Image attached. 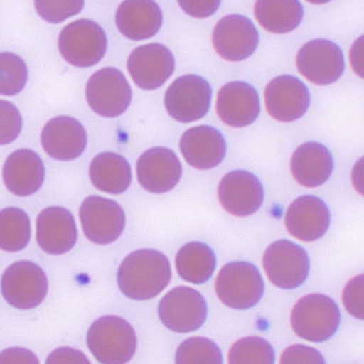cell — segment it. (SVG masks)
Here are the masks:
<instances>
[{"label":"cell","mask_w":364,"mask_h":364,"mask_svg":"<svg viewBox=\"0 0 364 364\" xmlns=\"http://www.w3.org/2000/svg\"><path fill=\"white\" fill-rule=\"evenodd\" d=\"M87 344L101 364H127L137 349V336L129 321L117 315H105L93 321Z\"/></svg>","instance_id":"2"},{"label":"cell","mask_w":364,"mask_h":364,"mask_svg":"<svg viewBox=\"0 0 364 364\" xmlns=\"http://www.w3.org/2000/svg\"><path fill=\"white\" fill-rule=\"evenodd\" d=\"M216 255L208 245L201 242L185 244L176 257L178 274L193 284H203L212 278L216 269Z\"/></svg>","instance_id":"28"},{"label":"cell","mask_w":364,"mask_h":364,"mask_svg":"<svg viewBox=\"0 0 364 364\" xmlns=\"http://www.w3.org/2000/svg\"><path fill=\"white\" fill-rule=\"evenodd\" d=\"M255 16L265 31L287 33L299 26L304 7L298 0H259L255 5Z\"/></svg>","instance_id":"27"},{"label":"cell","mask_w":364,"mask_h":364,"mask_svg":"<svg viewBox=\"0 0 364 364\" xmlns=\"http://www.w3.org/2000/svg\"><path fill=\"white\" fill-rule=\"evenodd\" d=\"M80 218L86 237L97 245H109L118 240L127 223L122 206L100 196H90L84 200Z\"/></svg>","instance_id":"11"},{"label":"cell","mask_w":364,"mask_h":364,"mask_svg":"<svg viewBox=\"0 0 364 364\" xmlns=\"http://www.w3.org/2000/svg\"><path fill=\"white\" fill-rule=\"evenodd\" d=\"M180 149L191 167L208 170L223 163L227 154V142L218 129L210 125H199L183 134Z\"/></svg>","instance_id":"22"},{"label":"cell","mask_w":364,"mask_h":364,"mask_svg":"<svg viewBox=\"0 0 364 364\" xmlns=\"http://www.w3.org/2000/svg\"><path fill=\"white\" fill-rule=\"evenodd\" d=\"M351 183L358 193L364 197V156L358 159L351 171Z\"/></svg>","instance_id":"41"},{"label":"cell","mask_w":364,"mask_h":364,"mask_svg":"<svg viewBox=\"0 0 364 364\" xmlns=\"http://www.w3.org/2000/svg\"><path fill=\"white\" fill-rule=\"evenodd\" d=\"M6 186L14 195L27 197L37 193L46 178L43 161L35 151L21 149L6 159L3 169Z\"/></svg>","instance_id":"23"},{"label":"cell","mask_w":364,"mask_h":364,"mask_svg":"<svg viewBox=\"0 0 364 364\" xmlns=\"http://www.w3.org/2000/svg\"><path fill=\"white\" fill-rule=\"evenodd\" d=\"M215 291L225 306L234 310H249L261 301L265 284L255 264L234 261L221 268L215 282Z\"/></svg>","instance_id":"4"},{"label":"cell","mask_w":364,"mask_h":364,"mask_svg":"<svg viewBox=\"0 0 364 364\" xmlns=\"http://www.w3.org/2000/svg\"><path fill=\"white\" fill-rule=\"evenodd\" d=\"M46 364H91V362L80 349L63 346L53 350Z\"/></svg>","instance_id":"37"},{"label":"cell","mask_w":364,"mask_h":364,"mask_svg":"<svg viewBox=\"0 0 364 364\" xmlns=\"http://www.w3.org/2000/svg\"><path fill=\"white\" fill-rule=\"evenodd\" d=\"M88 136L84 125L69 116H58L46 123L41 132V144L57 161L78 159L86 150Z\"/></svg>","instance_id":"19"},{"label":"cell","mask_w":364,"mask_h":364,"mask_svg":"<svg viewBox=\"0 0 364 364\" xmlns=\"http://www.w3.org/2000/svg\"><path fill=\"white\" fill-rule=\"evenodd\" d=\"M229 364H274L272 345L261 336H246L236 341L228 355Z\"/></svg>","instance_id":"30"},{"label":"cell","mask_w":364,"mask_h":364,"mask_svg":"<svg viewBox=\"0 0 364 364\" xmlns=\"http://www.w3.org/2000/svg\"><path fill=\"white\" fill-rule=\"evenodd\" d=\"M116 23L120 33L134 41L154 37L163 25V12L151 0H127L119 6Z\"/></svg>","instance_id":"24"},{"label":"cell","mask_w":364,"mask_h":364,"mask_svg":"<svg viewBox=\"0 0 364 364\" xmlns=\"http://www.w3.org/2000/svg\"><path fill=\"white\" fill-rule=\"evenodd\" d=\"M1 293L10 306L31 310L44 301L48 293V279L41 266L31 261H18L4 272Z\"/></svg>","instance_id":"7"},{"label":"cell","mask_w":364,"mask_h":364,"mask_svg":"<svg viewBox=\"0 0 364 364\" xmlns=\"http://www.w3.org/2000/svg\"><path fill=\"white\" fill-rule=\"evenodd\" d=\"M176 364H223V355L214 341L191 336L176 349Z\"/></svg>","instance_id":"31"},{"label":"cell","mask_w":364,"mask_h":364,"mask_svg":"<svg viewBox=\"0 0 364 364\" xmlns=\"http://www.w3.org/2000/svg\"><path fill=\"white\" fill-rule=\"evenodd\" d=\"M0 144H11L22 132L23 119L20 110L11 102L0 101Z\"/></svg>","instance_id":"34"},{"label":"cell","mask_w":364,"mask_h":364,"mask_svg":"<svg viewBox=\"0 0 364 364\" xmlns=\"http://www.w3.org/2000/svg\"><path fill=\"white\" fill-rule=\"evenodd\" d=\"M263 268L274 287L295 289L301 287L310 274V257L299 245L279 240L264 252Z\"/></svg>","instance_id":"6"},{"label":"cell","mask_w":364,"mask_h":364,"mask_svg":"<svg viewBox=\"0 0 364 364\" xmlns=\"http://www.w3.org/2000/svg\"><path fill=\"white\" fill-rule=\"evenodd\" d=\"M183 11L197 18H206L213 16L220 7L219 0H203V1H178Z\"/></svg>","instance_id":"38"},{"label":"cell","mask_w":364,"mask_h":364,"mask_svg":"<svg viewBox=\"0 0 364 364\" xmlns=\"http://www.w3.org/2000/svg\"><path fill=\"white\" fill-rule=\"evenodd\" d=\"M343 306L355 318L364 321V274L351 278L342 293Z\"/></svg>","instance_id":"35"},{"label":"cell","mask_w":364,"mask_h":364,"mask_svg":"<svg viewBox=\"0 0 364 364\" xmlns=\"http://www.w3.org/2000/svg\"><path fill=\"white\" fill-rule=\"evenodd\" d=\"M331 214L327 204L315 196L297 198L287 208L285 227L293 237L301 242L321 240L330 227Z\"/></svg>","instance_id":"18"},{"label":"cell","mask_w":364,"mask_h":364,"mask_svg":"<svg viewBox=\"0 0 364 364\" xmlns=\"http://www.w3.org/2000/svg\"><path fill=\"white\" fill-rule=\"evenodd\" d=\"M212 87L208 80L195 74L176 78L166 91L168 114L182 123L195 122L210 112Z\"/></svg>","instance_id":"10"},{"label":"cell","mask_w":364,"mask_h":364,"mask_svg":"<svg viewBox=\"0 0 364 364\" xmlns=\"http://www.w3.org/2000/svg\"><path fill=\"white\" fill-rule=\"evenodd\" d=\"M279 364H327L321 351L308 345L294 344L283 350Z\"/></svg>","instance_id":"36"},{"label":"cell","mask_w":364,"mask_h":364,"mask_svg":"<svg viewBox=\"0 0 364 364\" xmlns=\"http://www.w3.org/2000/svg\"><path fill=\"white\" fill-rule=\"evenodd\" d=\"M298 71L312 84L328 86L344 73L342 50L332 41L315 39L304 44L296 57Z\"/></svg>","instance_id":"12"},{"label":"cell","mask_w":364,"mask_h":364,"mask_svg":"<svg viewBox=\"0 0 364 364\" xmlns=\"http://www.w3.org/2000/svg\"><path fill=\"white\" fill-rule=\"evenodd\" d=\"M31 236V219L18 208H6L0 212V248L18 252L26 248Z\"/></svg>","instance_id":"29"},{"label":"cell","mask_w":364,"mask_h":364,"mask_svg":"<svg viewBox=\"0 0 364 364\" xmlns=\"http://www.w3.org/2000/svg\"><path fill=\"white\" fill-rule=\"evenodd\" d=\"M176 60L167 46L150 43L135 48L127 60L134 82L144 90L161 88L173 74Z\"/></svg>","instance_id":"14"},{"label":"cell","mask_w":364,"mask_h":364,"mask_svg":"<svg viewBox=\"0 0 364 364\" xmlns=\"http://www.w3.org/2000/svg\"><path fill=\"white\" fill-rule=\"evenodd\" d=\"M341 323L338 304L323 294H308L297 300L291 313V325L299 338L313 343L331 338Z\"/></svg>","instance_id":"3"},{"label":"cell","mask_w":364,"mask_h":364,"mask_svg":"<svg viewBox=\"0 0 364 364\" xmlns=\"http://www.w3.org/2000/svg\"><path fill=\"white\" fill-rule=\"evenodd\" d=\"M85 3L82 0L70 1H35L36 10L44 21L58 24L71 16L80 14Z\"/></svg>","instance_id":"33"},{"label":"cell","mask_w":364,"mask_h":364,"mask_svg":"<svg viewBox=\"0 0 364 364\" xmlns=\"http://www.w3.org/2000/svg\"><path fill=\"white\" fill-rule=\"evenodd\" d=\"M264 97L268 114L279 122H294L304 117L310 107V91L295 76L274 78L266 87Z\"/></svg>","instance_id":"15"},{"label":"cell","mask_w":364,"mask_h":364,"mask_svg":"<svg viewBox=\"0 0 364 364\" xmlns=\"http://www.w3.org/2000/svg\"><path fill=\"white\" fill-rule=\"evenodd\" d=\"M349 60L353 72L364 80V35L353 42L349 52Z\"/></svg>","instance_id":"40"},{"label":"cell","mask_w":364,"mask_h":364,"mask_svg":"<svg viewBox=\"0 0 364 364\" xmlns=\"http://www.w3.org/2000/svg\"><path fill=\"white\" fill-rule=\"evenodd\" d=\"M218 199L223 208L233 216H250L263 204V185L251 172L234 170L221 178Z\"/></svg>","instance_id":"16"},{"label":"cell","mask_w":364,"mask_h":364,"mask_svg":"<svg viewBox=\"0 0 364 364\" xmlns=\"http://www.w3.org/2000/svg\"><path fill=\"white\" fill-rule=\"evenodd\" d=\"M212 40L215 50L221 58L237 63L252 56L259 46V35L250 18L230 14L217 23Z\"/></svg>","instance_id":"13"},{"label":"cell","mask_w":364,"mask_h":364,"mask_svg":"<svg viewBox=\"0 0 364 364\" xmlns=\"http://www.w3.org/2000/svg\"><path fill=\"white\" fill-rule=\"evenodd\" d=\"M159 316L171 331H196L208 318V304L203 295L193 287H174L159 301Z\"/></svg>","instance_id":"8"},{"label":"cell","mask_w":364,"mask_h":364,"mask_svg":"<svg viewBox=\"0 0 364 364\" xmlns=\"http://www.w3.org/2000/svg\"><path fill=\"white\" fill-rule=\"evenodd\" d=\"M28 80V68L18 55L10 52L0 54V93L5 97L18 95Z\"/></svg>","instance_id":"32"},{"label":"cell","mask_w":364,"mask_h":364,"mask_svg":"<svg viewBox=\"0 0 364 364\" xmlns=\"http://www.w3.org/2000/svg\"><path fill=\"white\" fill-rule=\"evenodd\" d=\"M216 110L220 120L229 127H249L261 112L259 93L247 82H228L219 90Z\"/></svg>","instance_id":"21"},{"label":"cell","mask_w":364,"mask_h":364,"mask_svg":"<svg viewBox=\"0 0 364 364\" xmlns=\"http://www.w3.org/2000/svg\"><path fill=\"white\" fill-rule=\"evenodd\" d=\"M105 31L95 21H74L61 31L58 48L61 56L74 67L90 68L97 65L107 50Z\"/></svg>","instance_id":"5"},{"label":"cell","mask_w":364,"mask_h":364,"mask_svg":"<svg viewBox=\"0 0 364 364\" xmlns=\"http://www.w3.org/2000/svg\"><path fill=\"white\" fill-rule=\"evenodd\" d=\"M136 168L138 182L152 193L172 191L182 178V164L178 155L163 146L146 151L138 159Z\"/></svg>","instance_id":"17"},{"label":"cell","mask_w":364,"mask_h":364,"mask_svg":"<svg viewBox=\"0 0 364 364\" xmlns=\"http://www.w3.org/2000/svg\"><path fill=\"white\" fill-rule=\"evenodd\" d=\"M333 167L331 152L319 142H306L291 155V176L301 186H321L329 180Z\"/></svg>","instance_id":"25"},{"label":"cell","mask_w":364,"mask_h":364,"mask_svg":"<svg viewBox=\"0 0 364 364\" xmlns=\"http://www.w3.org/2000/svg\"><path fill=\"white\" fill-rule=\"evenodd\" d=\"M171 278L169 259L155 249H139L129 253L117 274V282L123 295L138 301L159 296Z\"/></svg>","instance_id":"1"},{"label":"cell","mask_w":364,"mask_h":364,"mask_svg":"<svg viewBox=\"0 0 364 364\" xmlns=\"http://www.w3.org/2000/svg\"><path fill=\"white\" fill-rule=\"evenodd\" d=\"M86 97L95 114L105 118H117L131 105L133 91L120 70L107 67L89 78Z\"/></svg>","instance_id":"9"},{"label":"cell","mask_w":364,"mask_h":364,"mask_svg":"<svg viewBox=\"0 0 364 364\" xmlns=\"http://www.w3.org/2000/svg\"><path fill=\"white\" fill-rule=\"evenodd\" d=\"M0 364H40L37 355L24 347H10L0 353Z\"/></svg>","instance_id":"39"},{"label":"cell","mask_w":364,"mask_h":364,"mask_svg":"<svg viewBox=\"0 0 364 364\" xmlns=\"http://www.w3.org/2000/svg\"><path fill=\"white\" fill-rule=\"evenodd\" d=\"M75 218L69 210L50 206L40 213L37 219V242L48 255H65L77 242Z\"/></svg>","instance_id":"20"},{"label":"cell","mask_w":364,"mask_h":364,"mask_svg":"<svg viewBox=\"0 0 364 364\" xmlns=\"http://www.w3.org/2000/svg\"><path fill=\"white\" fill-rule=\"evenodd\" d=\"M91 183L99 191L112 195L125 193L132 184V168L122 155L112 152L97 154L89 167Z\"/></svg>","instance_id":"26"}]
</instances>
